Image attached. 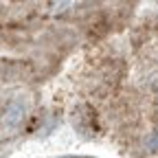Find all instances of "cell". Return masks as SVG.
<instances>
[{"label": "cell", "mask_w": 158, "mask_h": 158, "mask_svg": "<svg viewBox=\"0 0 158 158\" xmlns=\"http://www.w3.org/2000/svg\"><path fill=\"white\" fill-rule=\"evenodd\" d=\"M27 112H29V106H27L24 99H13V101H9L2 108L0 121H2V125H7V127H18L27 118Z\"/></svg>", "instance_id": "obj_1"}, {"label": "cell", "mask_w": 158, "mask_h": 158, "mask_svg": "<svg viewBox=\"0 0 158 158\" xmlns=\"http://www.w3.org/2000/svg\"><path fill=\"white\" fill-rule=\"evenodd\" d=\"M147 149L149 152H158V127L147 136Z\"/></svg>", "instance_id": "obj_2"}, {"label": "cell", "mask_w": 158, "mask_h": 158, "mask_svg": "<svg viewBox=\"0 0 158 158\" xmlns=\"http://www.w3.org/2000/svg\"><path fill=\"white\" fill-rule=\"evenodd\" d=\"M149 86H152V90H154V92L158 94V73H156V75H154V77L149 79Z\"/></svg>", "instance_id": "obj_3"}]
</instances>
